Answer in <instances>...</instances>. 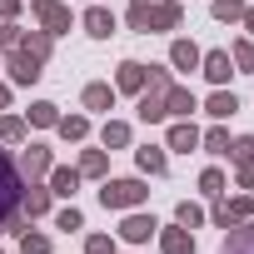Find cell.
I'll list each match as a JSON object with an SVG mask.
<instances>
[{"label":"cell","mask_w":254,"mask_h":254,"mask_svg":"<svg viewBox=\"0 0 254 254\" xmlns=\"http://www.w3.org/2000/svg\"><path fill=\"white\" fill-rule=\"evenodd\" d=\"M20 35H15V25H0V45H15Z\"/></svg>","instance_id":"38"},{"label":"cell","mask_w":254,"mask_h":254,"mask_svg":"<svg viewBox=\"0 0 254 254\" xmlns=\"http://www.w3.org/2000/svg\"><path fill=\"white\" fill-rule=\"evenodd\" d=\"M175 219H180V224H185V229H194V224H204V209H199V204H190V199H185V204H180V209H175Z\"/></svg>","instance_id":"27"},{"label":"cell","mask_w":254,"mask_h":254,"mask_svg":"<svg viewBox=\"0 0 254 254\" xmlns=\"http://www.w3.org/2000/svg\"><path fill=\"white\" fill-rule=\"evenodd\" d=\"M170 60H175L180 70H194V65H199V50H194L190 40H175V45H170Z\"/></svg>","instance_id":"16"},{"label":"cell","mask_w":254,"mask_h":254,"mask_svg":"<svg viewBox=\"0 0 254 254\" xmlns=\"http://www.w3.org/2000/svg\"><path fill=\"white\" fill-rule=\"evenodd\" d=\"M60 115H55V105L50 100H40V105H30V125H55Z\"/></svg>","instance_id":"28"},{"label":"cell","mask_w":254,"mask_h":254,"mask_svg":"<svg viewBox=\"0 0 254 254\" xmlns=\"http://www.w3.org/2000/svg\"><path fill=\"white\" fill-rule=\"evenodd\" d=\"M229 160H234V165H254V135L234 140V145H229Z\"/></svg>","instance_id":"24"},{"label":"cell","mask_w":254,"mask_h":254,"mask_svg":"<svg viewBox=\"0 0 254 254\" xmlns=\"http://www.w3.org/2000/svg\"><path fill=\"white\" fill-rule=\"evenodd\" d=\"M150 190L140 185V180H110L105 190H100V204L105 209H130V204H140Z\"/></svg>","instance_id":"4"},{"label":"cell","mask_w":254,"mask_h":254,"mask_svg":"<svg viewBox=\"0 0 254 254\" xmlns=\"http://www.w3.org/2000/svg\"><path fill=\"white\" fill-rule=\"evenodd\" d=\"M199 65H204V75H209L214 85H224V80L234 75V70H229V55H224V50H209V55H199Z\"/></svg>","instance_id":"10"},{"label":"cell","mask_w":254,"mask_h":254,"mask_svg":"<svg viewBox=\"0 0 254 254\" xmlns=\"http://www.w3.org/2000/svg\"><path fill=\"white\" fill-rule=\"evenodd\" d=\"M85 30H90L95 40H105V35H115V15H110L105 5H95V10L85 15Z\"/></svg>","instance_id":"12"},{"label":"cell","mask_w":254,"mask_h":254,"mask_svg":"<svg viewBox=\"0 0 254 254\" xmlns=\"http://www.w3.org/2000/svg\"><path fill=\"white\" fill-rule=\"evenodd\" d=\"M125 140H130V130H125L120 120H110V125H105V145H125Z\"/></svg>","instance_id":"35"},{"label":"cell","mask_w":254,"mask_h":254,"mask_svg":"<svg viewBox=\"0 0 254 254\" xmlns=\"http://www.w3.org/2000/svg\"><path fill=\"white\" fill-rule=\"evenodd\" d=\"M135 5H150V0H135Z\"/></svg>","instance_id":"43"},{"label":"cell","mask_w":254,"mask_h":254,"mask_svg":"<svg viewBox=\"0 0 254 254\" xmlns=\"http://www.w3.org/2000/svg\"><path fill=\"white\" fill-rule=\"evenodd\" d=\"M5 100H10V90H5V85H0V110H5Z\"/></svg>","instance_id":"42"},{"label":"cell","mask_w":254,"mask_h":254,"mask_svg":"<svg viewBox=\"0 0 254 254\" xmlns=\"http://www.w3.org/2000/svg\"><path fill=\"white\" fill-rule=\"evenodd\" d=\"M194 145H199V130H194V125H175V130H170V150H185V155H190Z\"/></svg>","instance_id":"15"},{"label":"cell","mask_w":254,"mask_h":254,"mask_svg":"<svg viewBox=\"0 0 254 254\" xmlns=\"http://www.w3.org/2000/svg\"><path fill=\"white\" fill-rule=\"evenodd\" d=\"M20 135H25V120H15V115L0 120V140H20Z\"/></svg>","instance_id":"32"},{"label":"cell","mask_w":254,"mask_h":254,"mask_svg":"<svg viewBox=\"0 0 254 254\" xmlns=\"http://www.w3.org/2000/svg\"><path fill=\"white\" fill-rule=\"evenodd\" d=\"M199 190H204L209 199H219V194H224V175H219V170H204V175H199Z\"/></svg>","instance_id":"26"},{"label":"cell","mask_w":254,"mask_h":254,"mask_svg":"<svg viewBox=\"0 0 254 254\" xmlns=\"http://www.w3.org/2000/svg\"><path fill=\"white\" fill-rule=\"evenodd\" d=\"M20 204H25V214L35 219V214H45V209H50V190H40V185H30V190L20 194Z\"/></svg>","instance_id":"14"},{"label":"cell","mask_w":254,"mask_h":254,"mask_svg":"<svg viewBox=\"0 0 254 254\" xmlns=\"http://www.w3.org/2000/svg\"><path fill=\"white\" fill-rule=\"evenodd\" d=\"M20 50H30L35 60H45V55H50V35H45V30H35V35H25V40H20Z\"/></svg>","instance_id":"23"},{"label":"cell","mask_w":254,"mask_h":254,"mask_svg":"<svg viewBox=\"0 0 254 254\" xmlns=\"http://www.w3.org/2000/svg\"><path fill=\"white\" fill-rule=\"evenodd\" d=\"M244 25H249V35H254V10H244Z\"/></svg>","instance_id":"41"},{"label":"cell","mask_w":254,"mask_h":254,"mask_svg":"<svg viewBox=\"0 0 254 254\" xmlns=\"http://www.w3.org/2000/svg\"><path fill=\"white\" fill-rule=\"evenodd\" d=\"M15 214H20V180H15L10 155L0 150V229H10V224H15Z\"/></svg>","instance_id":"1"},{"label":"cell","mask_w":254,"mask_h":254,"mask_svg":"<svg viewBox=\"0 0 254 254\" xmlns=\"http://www.w3.org/2000/svg\"><path fill=\"white\" fill-rule=\"evenodd\" d=\"M190 110H194V95L170 85V95H165V115H190Z\"/></svg>","instance_id":"17"},{"label":"cell","mask_w":254,"mask_h":254,"mask_svg":"<svg viewBox=\"0 0 254 254\" xmlns=\"http://www.w3.org/2000/svg\"><path fill=\"white\" fill-rule=\"evenodd\" d=\"M75 185H80V170H55L50 175V194H75Z\"/></svg>","instance_id":"21"},{"label":"cell","mask_w":254,"mask_h":254,"mask_svg":"<svg viewBox=\"0 0 254 254\" xmlns=\"http://www.w3.org/2000/svg\"><path fill=\"white\" fill-rule=\"evenodd\" d=\"M239 185H244V190H254V165H244V175H239Z\"/></svg>","instance_id":"39"},{"label":"cell","mask_w":254,"mask_h":254,"mask_svg":"<svg viewBox=\"0 0 254 254\" xmlns=\"http://www.w3.org/2000/svg\"><path fill=\"white\" fill-rule=\"evenodd\" d=\"M155 229H160V224H155L150 214H130V219H125V224H120V234H125V239H130V244H145V239H150Z\"/></svg>","instance_id":"8"},{"label":"cell","mask_w":254,"mask_h":254,"mask_svg":"<svg viewBox=\"0 0 254 254\" xmlns=\"http://www.w3.org/2000/svg\"><path fill=\"white\" fill-rule=\"evenodd\" d=\"M55 125H60V135H65V140H85V130H90L85 115H70V120H55Z\"/></svg>","instance_id":"25"},{"label":"cell","mask_w":254,"mask_h":254,"mask_svg":"<svg viewBox=\"0 0 254 254\" xmlns=\"http://www.w3.org/2000/svg\"><path fill=\"white\" fill-rule=\"evenodd\" d=\"M234 110H239V100H234V95H224V90H219V95H209V115H214V120H229Z\"/></svg>","instance_id":"22"},{"label":"cell","mask_w":254,"mask_h":254,"mask_svg":"<svg viewBox=\"0 0 254 254\" xmlns=\"http://www.w3.org/2000/svg\"><path fill=\"white\" fill-rule=\"evenodd\" d=\"M35 15H40L45 35H60V30H70V10H65V5H55V0H35Z\"/></svg>","instance_id":"5"},{"label":"cell","mask_w":254,"mask_h":254,"mask_svg":"<svg viewBox=\"0 0 254 254\" xmlns=\"http://www.w3.org/2000/svg\"><path fill=\"white\" fill-rule=\"evenodd\" d=\"M214 15L219 20H244V5L239 0H214Z\"/></svg>","instance_id":"31"},{"label":"cell","mask_w":254,"mask_h":254,"mask_svg":"<svg viewBox=\"0 0 254 254\" xmlns=\"http://www.w3.org/2000/svg\"><path fill=\"white\" fill-rule=\"evenodd\" d=\"M20 254H50V239L45 234H20Z\"/></svg>","instance_id":"30"},{"label":"cell","mask_w":254,"mask_h":254,"mask_svg":"<svg viewBox=\"0 0 254 254\" xmlns=\"http://www.w3.org/2000/svg\"><path fill=\"white\" fill-rule=\"evenodd\" d=\"M110 105H115V90L110 85H90L85 90V110H110Z\"/></svg>","instance_id":"19"},{"label":"cell","mask_w":254,"mask_h":254,"mask_svg":"<svg viewBox=\"0 0 254 254\" xmlns=\"http://www.w3.org/2000/svg\"><path fill=\"white\" fill-rule=\"evenodd\" d=\"M40 65H45V60H35L30 50H20V55L10 60V80H15V85H35V80H40Z\"/></svg>","instance_id":"7"},{"label":"cell","mask_w":254,"mask_h":254,"mask_svg":"<svg viewBox=\"0 0 254 254\" xmlns=\"http://www.w3.org/2000/svg\"><path fill=\"white\" fill-rule=\"evenodd\" d=\"M135 160H140V170H145V175H165V165H170V160H165V150H155V145H145Z\"/></svg>","instance_id":"18"},{"label":"cell","mask_w":254,"mask_h":254,"mask_svg":"<svg viewBox=\"0 0 254 254\" xmlns=\"http://www.w3.org/2000/svg\"><path fill=\"white\" fill-rule=\"evenodd\" d=\"M20 10V0H0V15H15Z\"/></svg>","instance_id":"40"},{"label":"cell","mask_w":254,"mask_h":254,"mask_svg":"<svg viewBox=\"0 0 254 254\" xmlns=\"http://www.w3.org/2000/svg\"><path fill=\"white\" fill-rule=\"evenodd\" d=\"M234 65L254 70V45H249V40H239V45H234Z\"/></svg>","instance_id":"36"},{"label":"cell","mask_w":254,"mask_h":254,"mask_svg":"<svg viewBox=\"0 0 254 254\" xmlns=\"http://www.w3.org/2000/svg\"><path fill=\"white\" fill-rule=\"evenodd\" d=\"M80 175H105V150H85V160H80Z\"/></svg>","instance_id":"29"},{"label":"cell","mask_w":254,"mask_h":254,"mask_svg":"<svg viewBox=\"0 0 254 254\" xmlns=\"http://www.w3.org/2000/svg\"><path fill=\"white\" fill-rule=\"evenodd\" d=\"M224 254H254V219H249L244 229H229V239H224Z\"/></svg>","instance_id":"13"},{"label":"cell","mask_w":254,"mask_h":254,"mask_svg":"<svg viewBox=\"0 0 254 254\" xmlns=\"http://www.w3.org/2000/svg\"><path fill=\"white\" fill-rule=\"evenodd\" d=\"M85 254H115V239H110V234H90Z\"/></svg>","instance_id":"34"},{"label":"cell","mask_w":254,"mask_h":254,"mask_svg":"<svg viewBox=\"0 0 254 254\" xmlns=\"http://www.w3.org/2000/svg\"><path fill=\"white\" fill-rule=\"evenodd\" d=\"M204 145H209V155H229V135H224V130H209Z\"/></svg>","instance_id":"33"},{"label":"cell","mask_w":254,"mask_h":254,"mask_svg":"<svg viewBox=\"0 0 254 254\" xmlns=\"http://www.w3.org/2000/svg\"><path fill=\"white\" fill-rule=\"evenodd\" d=\"M160 249H165V254H194V234H190L185 224H180V229H165V234H160Z\"/></svg>","instance_id":"9"},{"label":"cell","mask_w":254,"mask_h":254,"mask_svg":"<svg viewBox=\"0 0 254 254\" xmlns=\"http://www.w3.org/2000/svg\"><path fill=\"white\" fill-rule=\"evenodd\" d=\"M254 214V194H244V199H234V204H214V224L219 229H234L239 219H249Z\"/></svg>","instance_id":"6"},{"label":"cell","mask_w":254,"mask_h":254,"mask_svg":"<svg viewBox=\"0 0 254 254\" xmlns=\"http://www.w3.org/2000/svg\"><path fill=\"white\" fill-rule=\"evenodd\" d=\"M45 170H50V150L45 145H30L25 150V175H45Z\"/></svg>","instance_id":"20"},{"label":"cell","mask_w":254,"mask_h":254,"mask_svg":"<svg viewBox=\"0 0 254 254\" xmlns=\"http://www.w3.org/2000/svg\"><path fill=\"white\" fill-rule=\"evenodd\" d=\"M145 85H150V90L140 95V120H150V125H155V120H165V95H170V75H165V70H150V80H145Z\"/></svg>","instance_id":"3"},{"label":"cell","mask_w":254,"mask_h":254,"mask_svg":"<svg viewBox=\"0 0 254 254\" xmlns=\"http://www.w3.org/2000/svg\"><path fill=\"white\" fill-rule=\"evenodd\" d=\"M55 224H60V229H80V224H85V219H80V209H65V214H60V219H55Z\"/></svg>","instance_id":"37"},{"label":"cell","mask_w":254,"mask_h":254,"mask_svg":"<svg viewBox=\"0 0 254 254\" xmlns=\"http://www.w3.org/2000/svg\"><path fill=\"white\" fill-rule=\"evenodd\" d=\"M145 80H150V65H140V60L120 65V90H145Z\"/></svg>","instance_id":"11"},{"label":"cell","mask_w":254,"mask_h":254,"mask_svg":"<svg viewBox=\"0 0 254 254\" xmlns=\"http://www.w3.org/2000/svg\"><path fill=\"white\" fill-rule=\"evenodd\" d=\"M130 25L145 30V35L150 30H175L180 25V5H135L130 10Z\"/></svg>","instance_id":"2"}]
</instances>
